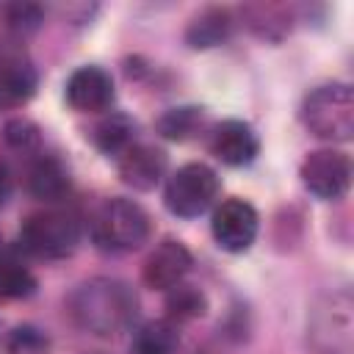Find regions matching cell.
I'll use <instances>...</instances> for the list:
<instances>
[{"label":"cell","mask_w":354,"mask_h":354,"mask_svg":"<svg viewBox=\"0 0 354 354\" xmlns=\"http://www.w3.org/2000/svg\"><path fill=\"white\" fill-rule=\"evenodd\" d=\"M194 257L188 252V246L177 238H163L147 257L141 277L144 285L152 290H171L174 285H180L185 279V274L191 271Z\"/></svg>","instance_id":"cell-9"},{"label":"cell","mask_w":354,"mask_h":354,"mask_svg":"<svg viewBox=\"0 0 354 354\" xmlns=\"http://www.w3.org/2000/svg\"><path fill=\"white\" fill-rule=\"evenodd\" d=\"M41 346H44V337H41L36 329H30V326L14 329L11 343H8V348H11L14 354H30V351H39Z\"/></svg>","instance_id":"cell-24"},{"label":"cell","mask_w":354,"mask_h":354,"mask_svg":"<svg viewBox=\"0 0 354 354\" xmlns=\"http://www.w3.org/2000/svg\"><path fill=\"white\" fill-rule=\"evenodd\" d=\"M152 235L149 213L124 196L105 199L91 216V241L97 249L111 254H127L141 249Z\"/></svg>","instance_id":"cell-2"},{"label":"cell","mask_w":354,"mask_h":354,"mask_svg":"<svg viewBox=\"0 0 354 354\" xmlns=\"http://www.w3.org/2000/svg\"><path fill=\"white\" fill-rule=\"evenodd\" d=\"M8 194H11V177H8V169L0 163V207L6 205Z\"/></svg>","instance_id":"cell-25"},{"label":"cell","mask_w":354,"mask_h":354,"mask_svg":"<svg viewBox=\"0 0 354 354\" xmlns=\"http://www.w3.org/2000/svg\"><path fill=\"white\" fill-rule=\"evenodd\" d=\"M304 130L321 141L343 144L354 136V91L348 83H324L307 91L299 108Z\"/></svg>","instance_id":"cell-3"},{"label":"cell","mask_w":354,"mask_h":354,"mask_svg":"<svg viewBox=\"0 0 354 354\" xmlns=\"http://www.w3.org/2000/svg\"><path fill=\"white\" fill-rule=\"evenodd\" d=\"M133 130H136V124H133L124 113H108V116H102V119L91 127L88 138H91V144H94L100 152L119 158V155L133 144Z\"/></svg>","instance_id":"cell-19"},{"label":"cell","mask_w":354,"mask_h":354,"mask_svg":"<svg viewBox=\"0 0 354 354\" xmlns=\"http://www.w3.org/2000/svg\"><path fill=\"white\" fill-rule=\"evenodd\" d=\"M36 293V277L28 266L0 257V299H28Z\"/></svg>","instance_id":"cell-21"},{"label":"cell","mask_w":354,"mask_h":354,"mask_svg":"<svg viewBox=\"0 0 354 354\" xmlns=\"http://www.w3.org/2000/svg\"><path fill=\"white\" fill-rule=\"evenodd\" d=\"M66 102L77 113H102L113 102V80L102 66H80L66 80Z\"/></svg>","instance_id":"cell-11"},{"label":"cell","mask_w":354,"mask_h":354,"mask_svg":"<svg viewBox=\"0 0 354 354\" xmlns=\"http://www.w3.org/2000/svg\"><path fill=\"white\" fill-rule=\"evenodd\" d=\"M241 17L246 28L263 41H282L290 33V22H293V11L288 6H274V3L243 6Z\"/></svg>","instance_id":"cell-16"},{"label":"cell","mask_w":354,"mask_h":354,"mask_svg":"<svg viewBox=\"0 0 354 354\" xmlns=\"http://www.w3.org/2000/svg\"><path fill=\"white\" fill-rule=\"evenodd\" d=\"M310 354H354V299L348 288L318 296L307 318Z\"/></svg>","instance_id":"cell-4"},{"label":"cell","mask_w":354,"mask_h":354,"mask_svg":"<svg viewBox=\"0 0 354 354\" xmlns=\"http://www.w3.org/2000/svg\"><path fill=\"white\" fill-rule=\"evenodd\" d=\"M180 348V326L169 318H152L133 332L130 351L133 354H177Z\"/></svg>","instance_id":"cell-17"},{"label":"cell","mask_w":354,"mask_h":354,"mask_svg":"<svg viewBox=\"0 0 354 354\" xmlns=\"http://www.w3.org/2000/svg\"><path fill=\"white\" fill-rule=\"evenodd\" d=\"M210 232L224 252L241 254L254 243V238L260 232V216L246 199L232 196V199H224L213 210Z\"/></svg>","instance_id":"cell-8"},{"label":"cell","mask_w":354,"mask_h":354,"mask_svg":"<svg viewBox=\"0 0 354 354\" xmlns=\"http://www.w3.org/2000/svg\"><path fill=\"white\" fill-rule=\"evenodd\" d=\"M235 28V17L230 8H221V6H207L202 8L199 14H194L188 19V28H185V44L194 47V50H210V47H218L221 41L230 39Z\"/></svg>","instance_id":"cell-13"},{"label":"cell","mask_w":354,"mask_h":354,"mask_svg":"<svg viewBox=\"0 0 354 354\" xmlns=\"http://www.w3.org/2000/svg\"><path fill=\"white\" fill-rule=\"evenodd\" d=\"M3 138L17 152H36L41 147V133L30 119H11L3 130Z\"/></svg>","instance_id":"cell-22"},{"label":"cell","mask_w":354,"mask_h":354,"mask_svg":"<svg viewBox=\"0 0 354 354\" xmlns=\"http://www.w3.org/2000/svg\"><path fill=\"white\" fill-rule=\"evenodd\" d=\"M80 243V218L64 207H41L19 227V246L41 260H64Z\"/></svg>","instance_id":"cell-5"},{"label":"cell","mask_w":354,"mask_h":354,"mask_svg":"<svg viewBox=\"0 0 354 354\" xmlns=\"http://www.w3.org/2000/svg\"><path fill=\"white\" fill-rule=\"evenodd\" d=\"M169 169V155L155 144H130L116 158L119 180L136 191H152Z\"/></svg>","instance_id":"cell-10"},{"label":"cell","mask_w":354,"mask_h":354,"mask_svg":"<svg viewBox=\"0 0 354 354\" xmlns=\"http://www.w3.org/2000/svg\"><path fill=\"white\" fill-rule=\"evenodd\" d=\"M207 313V296L196 285H174L166 290V318L174 324L202 318Z\"/></svg>","instance_id":"cell-20"},{"label":"cell","mask_w":354,"mask_h":354,"mask_svg":"<svg viewBox=\"0 0 354 354\" xmlns=\"http://www.w3.org/2000/svg\"><path fill=\"white\" fill-rule=\"evenodd\" d=\"M218 191H221V180L207 163H185L166 180L163 202L169 213L180 218H196L213 207Z\"/></svg>","instance_id":"cell-6"},{"label":"cell","mask_w":354,"mask_h":354,"mask_svg":"<svg viewBox=\"0 0 354 354\" xmlns=\"http://www.w3.org/2000/svg\"><path fill=\"white\" fill-rule=\"evenodd\" d=\"M72 188V180H69V171L64 169V163L58 158H50V155H41L30 163L28 169V191L41 199V202H61Z\"/></svg>","instance_id":"cell-15"},{"label":"cell","mask_w":354,"mask_h":354,"mask_svg":"<svg viewBox=\"0 0 354 354\" xmlns=\"http://www.w3.org/2000/svg\"><path fill=\"white\" fill-rule=\"evenodd\" d=\"M69 321L97 337H113L127 329L138 313L136 290L116 277H91L66 296Z\"/></svg>","instance_id":"cell-1"},{"label":"cell","mask_w":354,"mask_h":354,"mask_svg":"<svg viewBox=\"0 0 354 354\" xmlns=\"http://www.w3.org/2000/svg\"><path fill=\"white\" fill-rule=\"evenodd\" d=\"M210 152L224 166H249L260 152V138L252 124L241 119H224L210 133Z\"/></svg>","instance_id":"cell-12"},{"label":"cell","mask_w":354,"mask_h":354,"mask_svg":"<svg viewBox=\"0 0 354 354\" xmlns=\"http://www.w3.org/2000/svg\"><path fill=\"white\" fill-rule=\"evenodd\" d=\"M3 17H6V25L17 33H33L39 25H41V17L44 11L33 3H11L3 8Z\"/></svg>","instance_id":"cell-23"},{"label":"cell","mask_w":354,"mask_h":354,"mask_svg":"<svg viewBox=\"0 0 354 354\" xmlns=\"http://www.w3.org/2000/svg\"><path fill=\"white\" fill-rule=\"evenodd\" d=\"M301 185L318 199H340L351 185V158L340 149H313L299 166Z\"/></svg>","instance_id":"cell-7"},{"label":"cell","mask_w":354,"mask_h":354,"mask_svg":"<svg viewBox=\"0 0 354 354\" xmlns=\"http://www.w3.org/2000/svg\"><path fill=\"white\" fill-rule=\"evenodd\" d=\"M205 124H207V111L199 108V105H180V108H171V111H166V113L155 122L158 133H160L163 138H169V141H188V138L199 136V133L205 130Z\"/></svg>","instance_id":"cell-18"},{"label":"cell","mask_w":354,"mask_h":354,"mask_svg":"<svg viewBox=\"0 0 354 354\" xmlns=\"http://www.w3.org/2000/svg\"><path fill=\"white\" fill-rule=\"evenodd\" d=\"M39 86L36 69L22 58H0V111L22 108Z\"/></svg>","instance_id":"cell-14"}]
</instances>
